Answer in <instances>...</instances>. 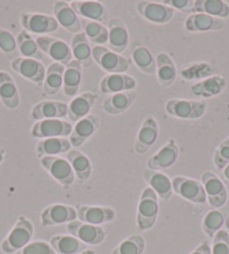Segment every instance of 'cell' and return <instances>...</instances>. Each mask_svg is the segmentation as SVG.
<instances>
[{"label":"cell","instance_id":"cell-39","mask_svg":"<svg viewBox=\"0 0 229 254\" xmlns=\"http://www.w3.org/2000/svg\"><path fill=\"white\" fill-rule=\"evenodd\" d=\"M196 12L224 19L229 16V5L222 0H196L193 14Z\"/></svg>","mask_w":229,"mask_h":254},{"label":"cell","instance_id":"cell-24","mask_svg":"<svg viewBox=\"0 0 229 254\" xmlns=\"http://www.w3.org/2000/svg\"><path fill=\"white\" fill-rule=\"evenodd\" d=\"M137 82L130 75L125 73L108 74L100 81L99 89L104 94H116L121 92L134 91Z\"/></svg>","mask_w":229,"mask_h":254},{"label":"cell","instance_id":"cell-6","mask_svg":"<svg viewBox=\"0 0 229 254\" xmlns=\"http://www.w3.org/2000/svg\"><path fill=\"white\" fill-rule=\"evenodd\" d=\"M172 187H173L175 194L190 203L205 204L207 201L205 188L201 182L196 181V179L175 176L172 178Z\"/></svg>","mask_w":229,"mask_h":254},{"label":"cell","instance_id":"cell-34","mask_svg":"<svg viewBox=\"0 0 229 254\" xmlns=\"http://www.w3.org/2000/svg\"><path fill=\"white\" fill-rule=\"evenodd\" d=\"M82 80V66L76 60L65 65L63 75V92L67 96H77Z\"/></svg>","mask_w":229,"mask_h":254},{"label":"cell","instance_id":"cell-8","mask_svg":"<svg viewBox=\"0 0 229 254\" xmlns=\"http://www.w3.org/2000/svg\"><path fill=\"white\" fill-rule=\"evenodd\" d=\"M73 127L62 119H47L36 121L32 127L30 134L37 139L64 138L72 132Z\"/></svg>","mask_w":229,"mask_h":254},{"label":"cell","instance_id":"cell-36","mask_svg":"<svg viewBox=\"0 0 229 254\" xmlns=\"http://www.w3.org/2000/svg\"><path fill=\"white\" fill-rule=\"evenodd\" d=\"M65 66L60 63H52L46 68L45 78L43 82V92L46 95H54L63 87V75Z\"/></svg>","mask_w":229,"mask_h":254},{"label":"cell","instance_id":"cell-42","mask_svg":"<svg viewBox=\"0 0 229 254\" xmlns=\"http://www.w3.org/2000/svg\"><path fill=\"white\" fill-rule=\"evenodd\" d=\"M225 222H226V218L224 213L219 209H213L207 213L202 220V230L208 238L214 239V236L222 230Z\"/></svg>","mask_w":229,"mask_h":254},{"label":"cell","instance_id":"cell-51","mask_svg":"<svg viewBox=\"0 0 229 254\" xmlns=\"http://www.w3.org/2000/svg\"><path fill=\"white\" fill-rule=\"evenodd\" d=\"M79 254H97V252H96V251H94V250L88 249V250H83V251H82V252H80Z\"/></svg>","mask_w":229,"mask_h":254},{"label":"cell","instance_id":"cell-35","mask_svg":"<svg viewBox=\"0 0 229 254\" xmlns=\"http://www.w3.org/2000/svg\"><path fill=\"white\" fill-rule=\"evenodd\" d=\"M72 56L76 61L81 64L83 67H89L94 62L92 59V48L90 47L89 41H88L85 33H78L74 35L70 43Z\"/></svg>","mask_w":229,"mask_h":254},{"label":"cell","instance_id":"cell-32","mask_svg":"<svg viewBox=\"0 0 229 254\" xmlns=\"http://www.w3.org/2000/svg\"><path fill=\"white\" fill-rule=\"evenodd\" d=\"M156 76L158 84L167 87L173 84L178 76V68L173 60L166 53H160L156 56Z\"/></svg>","mask_w":229,"mask_h":254},{"label":"cell","instance_id":"cell-30","mask_svg":"<svg viewBox=\"0 0 229 254\" xmlns=\"http://www.w3.org/2000/svg\"><path fill=\"white\" fill-rule=\"evenodd\" d=\"M65 159L71 165L74 176H76L79 183H85L91 177L92 164L90 159L83 152L77 150V149H71L69 152H67Z\"/></svg>","mask_w":229,"mask_h":254},{"label":"cell","instance_id":"cell-45","mask_svg":"<svg viewBox=\"0 0 229 254\" xmlns=\"http://www.w3.org/2000/svg\"><path fill=\"white\" fill-rule=\"evenodd\" d=\"M15 254H56L50 243L44 241H34L29 242Z\"/></svg>","mask_w":229,"mask_h":254},{"label":"cell","instance_id":"cell-12","mask_svg":"<svg viewBox=\"0 0 229 254\" xmlns=\"http://www.w3.org/2000/svg\"><path fill=\"white\" fill-rule=\"evenodd\" d=\"M180 147L175 139H170L160 150L147 160V168L155 172L169 169L178 163Z\"/></svg>","mask_w":229,"mask_h":254},{"label":"cell","instance_id":"cell-47","mask_svg":"<svg viewBox=\"0 0 229 254\" xmlns=\"http://www.w3.org/2000/svg\"><path fill=\"white\" fill-rule=\"evenodd\" d=\"M213 240L211 254H229V233L227 231L220 230Z\"/></svg>","mask_w":229,"mask_h":254},{"label":"cell","instance_id":"cell-13","mask_svg":"<svg viewBox=\"0 0 229 254\" xmlns=\"http://www.w3.org/2000/svg\"><path fill=\"white\" fill-rule=\"evenodd\" d=\"M136 10L140 17L153 24L164 25L173 18L174 9L157 1H139L136 5Z\"/></svg>","mask_w":229,"mask_h":254},{"label":"cell","instance_id":"cell-18","mask_svg":"<svg viewBox=\"0 0 229 254\" xmlns=\"http://www.w3.org/2000/svg\"><path fill=\"white\" fill-rule=\"evenodd\" d=\"M101 119L99 116L88 115L80 121H78L73 127L72 132L70 134V142L74 148L81 147L91 138L97 130L100 128Z\"/></svg>","mask_w":229,"mask_h":254},{"label":"cell","instance_id":"cell-28","mask_svg":"<svg viewBox=\"0 0 229 254\" xmlns=\"http://www.w3.org/2000/svg\"><path fill=\"white\" fill-rule=\"evenodd\" d=\"M0 101L9 110H16L20 104V96L16 82L7 72L0 71Z\"/></svg>","mask_w":229,"mask_h":254},{"label":"cell","instance_id":"cell-41","mask_svg":"<svg viewBox=\"0 0 229 254\" xmlns=\"http://www.w3.org/2000/svg\"><path fill=\"white\" fill-rule=\"evenodd\" d=\"M145 240L142 235L133 234L119 243L113 250L112 254H143L145 251Z\"/></svg>","mask_w":229,"mask_h":254},{"label":"cell","instance_id":"cell-44","mask_svg":"<svg viewBox=\"0 0 229 254\" xmlns=\"http://www.w3.org/2000/svg\"><path fill=\"white\" fill-rule=\"evenodd\" d=\"M0 51L10 59L18 53L16 38L12 33L6 28H0Z\"/></svg>","mask_w":229,"mask_h":254},{"label":"cell","instance_id":"cell-46","mask_svg":"<svg viewBox=\"0 0 229 254\" xmlns=\"http://www.w3.org/2000/svg\"><path fill=\"white\" fill-rule=\"evenodd\" d=\"M214 164L219 170H223L229 164V137L216 148Z\"/></svg>","mask_w":229,"mask_h":254},{"label":"cell","instance_id":"cell-31","mask_svg":"<svg viewBox=\"0 0 229 254\" xmlns=\"http://www.w3.org/2000/svg\"><path fill=\"white\" fill-rule=\"evenodd\" d=\"M71 142L67 138L41 139L36 143V155L39 159L43 157H54L71 150Z\"/></svg>","mask_w":229,"mask_h":254},{"label":"cell","instance_id":"cell-16","mask_svg":"<svg viewBox=\"0 0 229 254\" xmlns=\"http://www.w3.org/2000/svg\"><path fill=\"white\" fill-rule=\"evenodd\" d=\"M160 134V128L155 118L147 117L140 125L137 137L134 143V151L138 155H145L156 142Z\"/></svg>","mask_w":229,"mask_h":254},{"label":"cell","instance_id":"cell-17","mask_svg":"<svg viewBox=\"0 0 229 254\" xmlns=\"http://www.w3.org/2000/svg\"><path fill=\"white\" fill-rule=\"evenodd\" d=\"M70 5L78 16H81L87 20L97 21L103 25L108 23L109 11L104 3L92 0H74Z\"/></svg>","mask_w":229,"mask_h":254},{"label":"cell","instance_id":"cell-3","mask_svg":"<svg viewBox=\"0 0 229 254\" xmlns=\"http://www.w3.org/2000/svg\"><path fill=\"white\" fill-rule=\"evenodd\" d=\"M92 59L104 71L109 74L125 73L131 64L130 60L114 53L105 46H95L92 48Z\"/></svg>","mask_w":229,"mask_h":254},{"label":"cell","instance_id":"cell-19","mask_svg":"<svg viewBox=\"0 0 229 254\" xmlns=\"http://www.w3.org/2000/svg\"><path fill=\"white\" fill-rule=\"evenodd\" d=\"M79 221L87 224L100 226L114 220L116 212L108 206H90V205H78L76 207Z\"/></svg>","mask_w":229,"mask_h":254},{"label":"cell","instance_id":"cell-7","mask_svg":"<svg viewBox=\"0 0 229 254\" xmlns=\"http://www.w3.org/2000/svg\"><path fill=\"white\" fill-rule=\"evenodd\" d=\"M42 167L64 187H70L74 183V173L69 161L60 156L43 157L39 159Z\"/></svg>","mask_w":229,"mask_h":254},{"label":"cell","instance_id":"cell-20","mask_svg":"<svg viewBox=\"0 0 229 254\" xmlns=\"http://www.w3.org/2000/svg\"><path fill=\"white\" fill-rule=\"evenodd\" d=\"M108 47L110 51L120 54L126 51L129 43V34L124 21L118 17L108 20Z\"/></svg>","mask_w":229,"mask_h":254},{"label":"cell","instance_id":"cell-23","mask_svg":"<svg viewBox=\"0 0 229 254\" xmlns=\"http://www.w3.org/2000/svg\"><path fill=\"white\" fill-rule=\"evenodd\" d=\"M143 179L149 188H152L157 197L163 201H169L173 195L172 179L161 172H155L146 168L143 172Z\"/></svg>","mask_w":229,"mask_h":254},{"label":"cell","instance_id":"cell-10","mask_svg":"<svg viewBox=\"0 0 229 254\" xmlns=\"http://www.w3.org/2000/svg\"><path fill=\"white\" fill-rule=\"evenodd\" d=\"M20 24L28 34H48L56 32L59 28L54 16L39 12H23L20 15Z\"/></svg>","mask_w":229,"mask_h":254},{"label":"cell","instance_id":"cell-43","mask_svg":"<svg viewBox=\"0 0 229 254\" xmlns=\"http://www.w3.org/2000/svg\"><path fill=\"white\" fill-rule=\"evenodd\" d=\"M215 73L214 66L208 63H198L184 65L183 67L178 72L186 80H195V78H202L213 76Z\"/></svg>","mask_w":229,"mask_h":254},{"label":"cell","instance_id":"cell-50","mask_svg":"<svg viewBox=\"0 0 229 254\" xmlns=\"http://www.w3.org/2000/svg\"><path fill=\"white\" fill-rule=\"evenodd\" d=\"M223 176L229 183V164L223 169Z\"/></svg>","mask_w":229,"mask_h":254},{"label":"cell","instance_id":"cell-2","mask_svg":"<svg viewBox=\"0 0 229 254\" xmlns=\"http://www.w3.org/2000/svg\"><path fill=\"white\" fill-rule=\"evenodd\" d=\"M158 216V197L152 188L146 187L139 197L136 223L140 231H147L155 225Z\"/></svg>","mask_w":229,"mask_h":254},{"label":"cell","instance_id":"cell-38","mask_svg":"<svg viewBox=\"0 0 229 254\" xmlns=\"http://www.w3.org/2000/svg\"><path fill=\"white\" fill-rule=\"evenodd\" d=\"M17 50L18 53L26 59H33L41 62V60H44V53L38 47L36 39L32 37V35L28 34L25 30H21L18 33L16 37Z\"/></svg>","mask_w":229,"mask_h":254},{"label":"cell","instance_id":"cell-4","mask_svg":"<svg viewBox=\"0 0 229 254\" xmlns=\"http://www.w3.org/2000/svg\"><path fill=\"white\" fill-rule=\"evenodd\" d=\"M207 109L206 102L195 100L171 99L165 104V111L178 119L197 120L205 115Z\"/></svg>","mask_w":229,"mask_h":254},{"label":"cell","instance_id":"cell-26","mask_svg":"<svg viewBox=\"0 0 229 254\" xmlns=\"http://www.w3.org/2000/svg\"><path fill=\"white\" fill-rule=\"evenodd\" d=\"M97 100V95L92 92H85L71 100L68 103V118L71 122L77 124L83 118L88 116V113L94 108Z\"/></svg>","mask_w":229,"mask_h":254},{"label":"cell","instance_id":"cell-5","mask_svg":"<svg viewBox=\"0 0 229 254\" xmlns=\"http://www.w3.org/2000/svg\"><path fill=\"white\" fill-rule=\"evenodd\" d=\"M201 184L205 188L210 207L218 209L227 203L228 191L224 182L213 172H205L201 175Z\"/></svg>","mask_w":229,"mask_h":254},{"label":"cell","instance_id":"cell-52","mask_svg":"<svg viewBox=\"0 0 229 254\" xmlns=\"http://www.w3.org/2000/svg\"><path fill=\"white\" fill-rule=\"evenodd\" d=\"M3 158H5V151H3L2 149H0V164L3 161Z\"/></svg>","mask_w":229,"mask_h":254},{"label":"cell","instance_id":"cell-21","mask_svg":"<svg viewBox=\"0 0 229 254\" xmlns=\"http://www.w3.org/2000/svg\"><path fill=\"white\" fill-rule=\"evenodd\" d=\"M65 117H68V103L61 102V101H41L35 104L30 111V118L35 121L62 119Z\"/></svg>","mask_w":229,"mask_h":254},{"label":"cell","instance_id":"cell-33","mask_svg":"<svg viewBox=\"0 0 229 254\" xmlns=\"http://www.w3.org/2000/svg\"><path fill=\"white\" fill-rule=\"evenodd\" d=\"M131 59L136 66L145 74L153 75L156 73V61L144 44L136 41L131 51Z\"/></svg>","mask_w":229,"mask_h":254},{"label":"cell","instance_id":"cell-49","mask_svg":"<svg viewBox=\"0 0 229 254\" xmlns=\"http://www.w3.org/2000/svg\"><path fill=\"white\" fill-rule=\"evenodd\" d=\"M190 254H211V247L209 243L204 242L201 243L199 247L193 250Z\"/></svg>","mask_w":229,"mask_h":254},{"label":"cell","instance_id":"cell-29","mask_svg":"<svg viewBox=\"0 0 229 254\" xmlns=\"http://www.w3.org/2000/svg\"><path fill=\"white\" fill-rule=\"evenodd\" d=\"M226 87V80L222 75H213L200 82H197L190 87L192 95L198 98L209 99L219 95Z\"/></svg>","mask_w":229,"mask_h":254},{"label":"cell","instance_id":"cell-25","mask_svg":"<svg viewBox=\"0 0 229 254\" xmlns=\"http://www.w3.org/2000/svg\"><path fill=\"white\" fill-rule=\"evenodd\" d=\"M225 27L224 19L216 18V17L200 14H191L184 21V28L190 33H207L218 32Z\"/></svg>","mask_w":229,"mask_h":254},{"label":"cell","instance_id":"cell-11","mask_svg":"<svg viewBox=\"0 0 229 254\" xmlns=\"http://www.w3.org/2000/svg\"><path fill=\"white\" fill-rule=\"evenodd\" d=\"M67 230L83 244L99 245L105 241L107 232L101 226L91 225L81 221H73L67 224Z\"/></svg>","mask_w":229,"mask_h":254},{"label":"cell","instance_id":"cell-53","mask_svg":"<svg viewBox=\"0 0 229 254\" xmlns=\"http://www.w3.org/2000/svg\"><path fill=\"white\" fill-rule=\"evenodd\" d=\"M225 225H226V227L229 230V216L226 218V222H225Z\"/></svg>","mask_w":229,"mask_h":254},{"label":"cell","instance_id":"cell-22","mask_svg":"<svg viewBox=\"0 0 229 254\" xmlns=\"http://www.w3.org/2000/svg\"><path fill=\"white\" fill-rule=\"evenodd\" d=\"M53 14H54V18L59 25L62 26L65 30L73 33L74 35L81 32V20L79 19V16L72 9L69 2L63 1V0L55 1L53 3Z\"/></svg>","mask_w":229,"mask_h":254},{"label":"cell","instance_id":"cell-37","mask_svg":"<svg viewBox=\"0 0 229 254\" xmlns=\"http://www.w3.org/2000/svg\"><path fill=\"white\" fill-rule=\"evenodd\" d=\"M51 247L54 250L55 253L59 254H79L86 250V244L79 241L73 235H54L50 239Z\"/></svg>","mask_w":229,"mask_h":254},{"label":"cell","instance_id":"cell-40","mask_svg":"<svg viewBox=\"0 0 229 254\" xmlns=\"http://www.w3.org/2000/svg\"><path fill=\"white\" fill-rule=\"evenodd\" d=\"M83 33L87 39L96 44V46H103L108 42V28L97 21L83 20Z\"/></svg>","mask_w":229,"mask_h":254},{"label":"cell","instance_id":"cell-27","mask_svg":"<svg viewBox=\"0 0 229 254\" xmlns=\"http://www.w3.org/2000/svg\"><path fill=\"white\" fill-rule=\"evenodd\" d=\"M136 96H137V93L135 91H127L121 92V93L113 94L104 100L101 108L110 116L121 115V113H124L133 106Z\"/></svg>","mask_w":229,"mask_h":254},{"label":"cell","instance_id":"cell-1","mask_svg":"<svg viewBox=\"0 0 229 254\" xmlns=\"http://www.w3.org/2000/svg\"><path fill=\"white\" fill-rule=\"evenodd\" d=\"M34 226L27 217L19 216L6 239L1 242V251L6 254H15L26 247L33 239Z\"/></svg>","mask_w":229,"mask_h":254},{"label":"cell","instance_id":"cell-48","mask_svg":"<svg viewBox=\"0 0 229 254\" xmlns=\"http://www.w3.org/2000/svg\"><path fill=\"white\" fill-rule=\"evenodd\" d=\"M162 2L166 6L173 8L174 10L178 9L189 15L193 14V8H195V1L193 0H164Z\"/></svg>","mask_w":229,"mask_h":254},{"label":"cell","instance_id":"cell-14","mask_svg":"<svg viewBox=\"0 0 229 254\" xmlns=\"http://www.w3.org/2000/svg\"><path fill=\"white\" fill-rule=\"evenodd\" d=\"M77 208L64 204H52L41 213V224L43 226H55L77 221Z\"/></svg>","mask_w":229,"mask_h":254},{"label":"cell","instance_id":"cell-9","mask_svg":"<svg viewBox=\"0 0 229 254\" xmlns=\"http://www.w3.org/2000/svg\"><path fill=\"white\" fill-rule=\"evenodd\" d=\"M36 43L43 53L50 56L56 63L63 64L65 66L72 61L73 56L71 47L62 39L50 36H39L36 38Z\"/></svg>","mask_w":229,"mask_h":254},{"label":"cell","instance_id":"cell-15","mask_svg":"<svg viewBox=\"0 0 229 254\" xmlns=\"http://www.w3.org/2000/svg\"><path fill=\"white\" fill-rule=\"evenodd\" d=\"M11 68L26 80L36 85H43L46 68L39 61L26 58H15L11 61Z\"/></svg>","mask_w":229,"mask_h":254}]
</instances>
